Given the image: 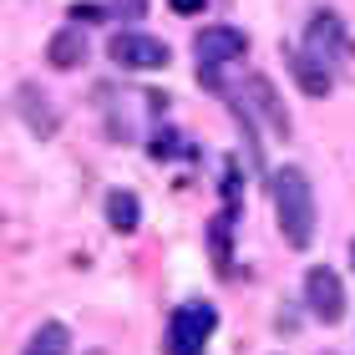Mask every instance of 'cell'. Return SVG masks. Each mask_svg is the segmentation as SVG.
<instances>
[{
  "label": "cell",
  "mask_w": 355,
  "mask_h": 355,
  "mask_svg": "<svg viewBox=\"0 0 355 355\" xmlns=\"http://www.w3.org/2000/svg\"><path fill=\"white\" fill-rule=\"evenodd\" d=\"M218 310L214 304H178L168 320V355H203V340L214 335Z\"/></svg>",
  "instance_id": "2"
},
{
  "label": "cell",
  "mask_w": 355,
  "mask_h": 355,
  "mask_svg": "<svg viewBox=\"0 0 355 355\" xmlns=\"http://www.w3.org/2000/svg\"><path fill=\"white\" fill-rule=\"evenodd\" d=\"M239 193H244L239 188V157H229V163H223V203H229L234 214H239Z\"/></svg>",
  "instance_id": "14"
},
{
  "label": "cell",
  "mask_w": 355,
  "mask_h": 355,
  "mask_svg": "<svg viewBox=\"0 0 355 355\" xmlns=\"http://www.w3.org/2000/svg\"><path fill=\"white\" fill-rule=\"evenodd\" d=\"M15 112L26 117V127L36 137H56V127H61V117H56V107H51V96H46L41 87H31V82H21L15 87Z\"/></svg>",
  "instance_id": "9"
},
{
  "label": "cell",
  "mask_w": 355,
  "mask_h": 355,
  "mask_svg": "<svg viewBox=\"0 0 355 355\" xmlns=\"http://www.w3.org/2000/svg\"><path fill=\"white\" fill-rule=\"evenodd\" d=\"M107 56L117 61L122 71H163L168 67V46L157 36H142V31H117L107 46Z\"/></svg>",
  "instance_id": "3"
},
{
  "label": "cell",
  "mask_w": 355,
  "mask_h": 355,
  "mask_svg": "<svg viewBox=\"0 0 355 355\" xmlns=\"http://www.w3.org/2000/svg\"><path fill=\"white\" fill-rule=\"evenodd\" d=\"M229 234H234V208H223V214L208 223V254H214V269L229 279L234 274V244H229Z\"/></svg>",
  "instance_id": "11"
},
{
  "label": "cell",
  "mask_w": 355,
  "mask_h": 355,
  "mask_svg": "<svg viewBox=\"0 0 355 355\" xmlns=\"http://www.w3.org/2000/svg\"><path fill=\"white\" fill-rule=\"evenodd\" d=\"M46 61H51L56 71H76L87 61V36H82V26H67V31H56L51 46H46Z\"/></svg>",
  "instance_id": "10"
},
{
  "label": "cell",
  "mask_w": 355,
  "mask_h": 355,
  "mask_svg": "<svg viewBox=\"0 0 355 355\" xmlns=\"http://www.w3.org/2000/svg\"><path fill=\"white\" fill-rule=\"evenodd\" d=\"M284 67L295 71V82H300L304 96H330L335 76H330V67L310 51V46H284Z\"/></svg>",
  "instance_id": "8"
},
{
  "label": "cell",
  "mask_w": 355,
  "mask_h": 355,
  "mask_svg": "<svg viewBox=\"0 0 355 355\" xmlns=\"http://www.w3.org/2000/svg\"><path fill=\"white\" fill-rule=\"evenodd\" d=\"M350 264H355V244H350Z\"/></svg>",
  "instance_id": "19"
},
{
  "label": "cell",
  "mask_w": 355,
  "mask_h": 355,
  "mask_svg": "<svg viewBox=\"0 0 355 355\" xmlns=\"http://www.w3.org/2000/svg\"><path fill=\"white\" fill-rule=\"evenodd\" d=\"M71 350V330L56 325V320H46L41 330H31V340L21 345V355H67Z\"/></svg>",
  "instance_id": "12"
},
{
  "label": "cell",
  "mask_w": 355,
  "mask_h": 355,
  "mask_svg": "<svg viewBox=\"0 0 355 355\" xmlns=\"http://www.w3.org/2000/svg\"><path fill=\"white\" fill-rule=\"evenodd\" d=\"M112 10H117V15H127V21H137V15L148 10V6H142V0H112Z\"/></svg>",
  "instance_id": "16"
},
{
  "label": "cell",
  "mask_w": 355,
  "mask_h": 355,
  "mask_svg": "<svg viewBox=\"0 0 355 355\" xmlns=\"http://www.w3.org/2000/svg\"><path fill=\"white\" fill-rule=\"evenodd\" d=\"M304 46H310V51L325 61V67H340V61L350 56V41H345L340 15H330V10L310 15V36H304Z\"/></svg>",
  "instance_id": "7"
},
{
  "label": "cell",
  "mask_w": 355,
  "mask_h": 355,
  "mask_svg": "<svg viewBox=\"0 0 355 355\" xmlns=\"http://www.w3.org/2000/svg\"><path fill=\"white\" fill-rule=\"evenodd\" d=\"M173 153H178V137L173 132H157L153 137V157H173Z\"/></svg>",
  "instance_id": "15"
},
{
  "label": "cell",
  "mask_w": 355,
  "mask_h": 355,
  "mask_svg": "<svg viewBox=\"0 0 355 355\" xmlns=\"http://www.w3.org/2000/svg\"><path fill=\"white\" fill-rule=\"evenodd\" d=\"M244 107H249L254 117H259V122L269 127L274 137H289V112H284V102H279V92H274L269 76L254 71L249 82H244Z\"/></svg>",
  "instance_id": "6"
},
{
  "label": "cell",
  "mask_w": 355,
  "mask_h": 355,
  "mask_svg": "<svg viewBox=\"0 0 355 355\" xmlns=\"http://www.w3.org/2000/svg\"><path fill=\"white\" fill-rule=\"evenodd\" d=\"M274 218L289 249H310L315 239V188L304 168H279L274 173Z\"/></svg>",
  "instance_id": "1"
},
{
  "label": "cell",
  "mask_w": 355,
  "mask_h": 355,
  "mask_svg": "<svg viewBox=\"0 0 355 355\" xmlns=\"http://www.w3.org/2000/svg\"><path fill=\"white\" fill-rule=\"evenodd\" d=\"M168 6H173L178 15H198V10L208 6V0H168Z\"/></svg>",
  "instance_id": "18"
},
{
  "label": "cell",
  "mask_w": 355,
  "mask_h": 355,
  "mask_svg": "<svg viewBox=\"0 0 355 355\" xmlns=\"http://www.w3.org/2000/svg\"><path fill=\"white\" fill-rule=\"evenodd\" d=\"M102 15H107L102 6H71V21L76 26H82V21H102Z\"/></svg>",
  "instance_id": "17"
},
{
  "label": "cell",
  "mask_w": 355,
  "mask_h": 355,
  "mask_svg": "<svg viewBox=\"0 0 355 355\" xmlns=\"http://www.w3.org/2000/svg\"><path fill=\"white\" fill-rule=\"evenodd\" d=\"M244 51H249V41H244V31H234V26H203L198 36H193L198 71H218V67H229V61H239Z\"/></svg>",
  "instance_id": "4"
},
{
  "label": "cell",
  "mask_w": 355,
  "mask_h": 355,
  "mask_svg": "<svg viewBox=\"0 0 355 355\" xmlns=\"http://www.w3.org/2000/svg\"><path fill=\"white\" fill-rule=\"evenodd\" d=\"M137 193H107V223H112V229H117V234H132L137 229Z\"/></svg>",
  "instance_id": "13"
},
{
  "label": "cell",
  "mask_w": 355,
  "mask_h": 355,
  "mask_svg": "<svg viewBox=\"0 0 355 355\" xmlns=\"http://www.w3.org/2000/svg\"><path fill=\"white\" fill-rule=\"evenodd\" d=\"M304 304H310L315 320H325V325H340L345 320V289H340V274L335 269H310L304 274Z\"/></svg>",
  "instance_id": "5"
}]
</instances>
